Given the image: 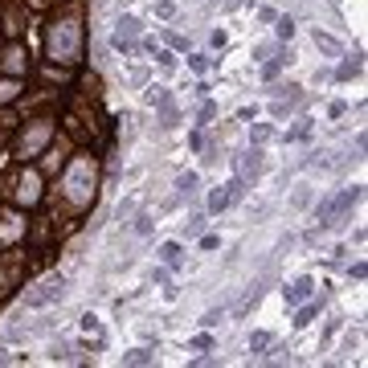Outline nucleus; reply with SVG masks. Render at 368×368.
Wrapping results in <instances>:
<instances>
[{"mask_svg":"<svg viewBox=\"0 0 368 368\" xmlns=\"http://www.w3.org/2000/svg\"><path fill=\"white\" fill-rule=\"evenodd\" d=\"M123 360H127V364H148V360H152V352H127Z\"/></svg>","mask_w":368,"mask_h":368,"instance_id":"7","label":"nucleus"},{"mask_svg":"<svg viewBox=\"0 0 368 368\" xmlns=\"http://www.w3.org/2000/svg\"><path fill=\"white\" fill-rule=\"evenodd\" d=\"M278 37H287V41L295 37V25H291V17H278Z\"/></svg>","mask_w":368,"mask_h":368,"instance_id":"6","label":"nucleus"},{"mask_svg":"<svg viewBox=\"0 0 368 368\" xmlns=\"http://www.w3.org/2000/svg\"><path fill=\"white\" fill-rule=\"evenodd\" d=\"M311 287H315L311 278H299V283H295L291 291H287V299H291V303H295V299H307V295H311Z\"/></svg>","mask_w":368,"mask_h":368,"instance_id":"3","label":"nucleus"},{"mask_svg":"<svg viewBox=\"0 0 368 368\" xmlns=\"http://www.w3.org/2000/svg\"><path fill=\"white\" fill-rule=\"evenodd\" d=\"M155 13H160V17H172L176 4H172V0H164V4H155Z\"/></svg>","mask_w":368,"mask_h":368,"instance_id":"9","label":"nucleus"},{"mask_svg":"<svg viewBox=\"0 0 368 368\" xmlns=\"http://www.w3.org/2000/svg\"><path fill=\"white\" fill-rule=\"evenodd\" d=\"M266 344H271V336H266V331H258V336L250 340V352H262Z\"/></svg>","mask_w":368,"mask_h":368,"instance_id":"8","label":"nucleus"},{"mask_svg":"<svg viewBox=\"0 0 368 368\" xmlns=\"http://www.w3.org/2000/svg\"><path fill=\"white\" fill-rule=\"evenodd\" d=\"M176 189H180V193H193V189H196V176H193V172L176 176Z\"/></svg>","mask_w":368,"mask_h":368,"instance_id":"5","label":"nucleus"},{"mask_svg":"<svg viewBox=\"0 0 368 368\" xmlns=\"http://www.w3.org/2000/svg\"><path fill=\"white\" fill-rule=\"evenodd\" d=\"M180 242H168V246H164V250H160V258H164V262H168V266H180Z\"/></svg>","mask_w":368,"mask_h":368,"instance_id":"2","label":"nucleus"},{"mask_svg":"<svg viewBox=\"0 0 368 368\" xmlns=\"http://www.w3.org/2000/svg\"><path fill=\"white\" fill-rule=\"evenodd\" d=\"M315 45H319V49H328V54H340V41L328 37V33H319V29H315Z\"/></svg>","mask_w":368,"mask_h":368,"instance_id":"4","label":"nucleus"},{"mask_svg":"<svg viewBox=\"0 0 368 368\" xmlns=\"http://www.w3.org/2000/svg\"><path fill=\"white\" fill-rule=\"evenodd\" d=\"M58 295H61V278H58V283H45V291L25 295V307H45V303H54Z\"/></svg>","mask_w":368,"mask_h":368,"instance_id":"1","label":"nucleus"}]
</instances>
